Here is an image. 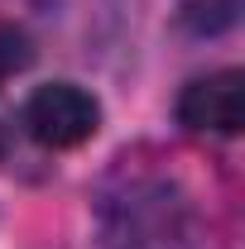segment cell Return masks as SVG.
I'll return each mask as SVG.
<instances>
[{
	"instance_id": "1",
	"label": "cell",
	"mask_w": 245,
	"mask_h": 249,
	"mask_svg": "<svg viewBox=\"0 0 245 249\" xmlns=\"http://www.w3.org/2000/svg\"><path fill=\"white\" fill-rule=\"evenodd\" d=\"M96 230L106 249H202L207 225L178 173L121 158L96 192Z\"/></svg>"
},
{
	"instance_id": "2",
	"label": "cell",
	"mask_w": 245,
	"mask_h": 249,
	"mask_svg": "<svg viewBox=\"0 0 245 249\" xmlns=\"http://www.w3.org/2000/svg\"><path fill=\"white\" fill-rule=\"evenodd\" d=\"M20 124L43 149H82L101 129V101L77 82H48V87L29 91Z\"/></svg>"
},
{
	"instance_id": "3",
	"label": "cell",
	"mask_w": 245,
	"mask_h": 249,
	"mask_svg": "<svg viewBox=\"0 0 245 249\" xmlns=\"http://www.w3.org/2000/svg\"><path fill=\"white\" fill-rule=\"evenodd\" d=\"M178 124L192 134H216V139H231L241 134L245 124V77L236 67H221L207 77H192L183 91H178Z\"/></svg>"
},
{
	"instance_id": "4",
	"label": "cell",
	"mask_w": 245,
	"mask_h": 249,
	"mask_svg": "<svg viewBox=\"0 0 245 249\" xmlns=\"http://www.w3.org/2000/svg\"><path fill=\"white\" fill-rule=\"evenodd\" d=\"M29 62H34V38L20 29V24L0 19V87H5L10 77H20Z\"/></svg>"
},
{
	"instance_id": "5",
	"label": "cell",
	"mask_w": 245,
	"mask_h": 249,
	"mask_svg": "<svg viewBox=\"0 0 245 249\" xmlns=\"http://www.w3.org/2000/svg\"><path fill=\"white\" fill-rule=\"evenodd\" d=\"M10 154V129H5V124H0V158Z\"/></svg>"
}]
</instances>
